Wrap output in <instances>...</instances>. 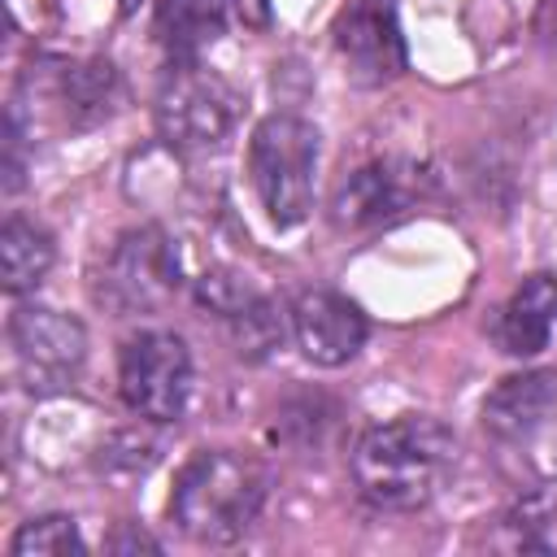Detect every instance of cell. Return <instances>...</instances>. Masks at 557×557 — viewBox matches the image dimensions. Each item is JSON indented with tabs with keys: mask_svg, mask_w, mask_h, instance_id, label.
<instances>
[{
	"mask_svg": "<svg viewBox=\"0 0 557 557\" xmlns=\"http://www.w3.org/2000/svg\"><path fill=\"white\" fill-rule=\"evenodd\" d=\"M457 461L453 431L431 413H400L370 426L348 457L357 492L374 509H418L426 505Z\"/></svg>",
	"mask_w": 557,
	"mask_h": 557,
	"instance_id": "obj_1",
	"label": "cell"
},
{
	"mask_svg": "<svg viewBox=\"0 0 557 557\" xmlns=\"http://www.w3.org/2000/svg\"><path fill=\"white\" fill-rule=\"evenodd\" d=\"M265 505V474L252 457L231 448H200L174 479L170 518L196 544L239 540Z\"/></svg>",
	"mask_w": 557,
	"mask_h": 557,
	"instance_id": "obj_2",
	"label": "cell"
},
{
	"mask_svg": "<svg viewBox=\"0 0 557 557\" xmlns=\"http://www.w3.org/2000/svg\"><path fill=\"white\" fill-rule=\"evenodd\" d=\"M318 126L296 113H270L248 144V178L274 226H296L313 209Z\"/></svg>",
	"mask_w": 557,
	"mask_h": 557,
	"instance_id": "obj_3",
	"label": "cell"
},
{
	"mask_svg": "<svg viewBox=\"0 0 557 557\" xmlns=\"http://www.w3.org/2000/svg\"><path fill=\"white\" fill-rule=\"evenodd\" d=\"M178 283H183V270L170 235L161 226H135L113 244L96 283V300L117 318L152 313L165 300H174Z\"/></svg>",
	"mask_w": 557,
	"mask_h": 557,
	"instance_id": "obj_4",
	"label": "cell"
},
{
	"mask_svg": "<svg viewBox=\"0 0 557 557\" xmlns=\"http://www.w3.org/2000/svg\"><path fill=\"white\" fill-rule=\"evenodd\" d=\"M122 400L148 422H178L191 400V352L174 331H139L117 357Z\"/></svg>",
	"mask_w": 557,
	"mask_h": 557,
	"instance_id": "obj_5",
	"label": "cell"
},
{
	"mask_svg": "<svg viewBox=\"0 0 557 557\" xmlns=\"http://www.w3.org/2000/svg\"><path fill=\"white\" fill-rule=\"evenodd\" d=\"M235 91L218 74L178 61L157 91V135L178 152H209L235 126Z\"/></svg>",
	"mask_w": 557,
	"mask_h": 557,
	"instance_id": "obj_6",
	"label": "cell"
},
{
	"mask_svg": "<svg viewBox=\"0 0 557 557\" xmlns=\"http://www.w3.org/2000/svg\"><path fill=\"white\" fill-rule=\"evenodd\" d=\"M9 344L30 392H61L87 361V331L78 318L48 305H17L9 313Z\"/></svg>",
	"mask_w": 557,
	"mask_h": 557,
	"instance_id": "obj_7",
	"label": "cell"
},
{
	"mask_svg": "<svg viewBox=\"0 0 557 557\" xmlns=\"http://www.w3.org/2000/svg\"><path fill=\"white\" fill-rule=\"evenodd\" d=\"M426 191H431L426 165H418L413 157H374L339 178L331 196V222L339 231H370L413 209Z\"/></svg>",
	"mask_w": 557,
	"mask_h": 557,
	"instance_id": "obj_8",
	"label": "cell"
},
{
	"mask_svg": "<svg viewBox=\"0 0 557 557\" xmlns=\"http://www.w3.org/2000/svg\"><path fill=\"white\" fill-rule=\"evenodd\" d=\"M335 52L357 87H383L405 70V35L392 0H352L335 17Z\"/></svg>",
	"mask_w": 557,
	"mask_h": 557,
	"instance_id": "obj_9",
	"label": "cell"
},
{
	"mask_svg": "<svg viewBox=\"0 0 557 557\" xmlns=\"http://www.w3.org/2000/svg\"><path fill=\"white\" fill-rule=\"evenodd\" d=\"M287 322H292V335L305 361L326 366V370L352 361L366 344V313L331 287H305L292 300Z\"/></svg>",
	"mask_w": 557,
	"mask_h": 557,
	"instance_id": "obj_10",
	"label": "cell"
},
{
	"mask_svg": "<svg viewBox=\"0 0 557 557\" xmlns=\"http://www.w3.org/2000/svg\"><path fill=\"white\" fill-rule=\"evenodd\" d=\"M557 422V370H527L500 379L483 400V431L505 444L535 440Z\"/></svg>",
	"mask_w": 557,
	"mask_h": 557,
	"instance_id": "obj_11",
	"label": "cell"
},
{
	"mask_svg": "<svg viewBox=\"0 0 557 557\" xmlns=\"http://www.w3.org/2000/svg\"><path fill=\"white\" fill-rule=\"evenodd\" d=\"M553 326H557V274L540 270V274H527L513 287V296L500 305L492 335H496L500 352L535 357V352L548 348Z\"/></svg>",
	"mask_w": 557,
	"mask_h": 557,
	"instance_id": "obj_12",
	"label": "cell"
},
{
	"mask_svg": "<svg viewBox=\"0 0 557 557\" xmlns=\"http://www.w3.org/2000/svg\"><path fill=\"white\" fill-rule=\"evenodd\" d=\"M52 257H57V244L39 222H30V218H9L4 222V231H0V274H4L9 296H22V292L39 287L44 274L52 270Z\"/></svg>",
	"mask_w": 557,
	"mask_h": 557,
	"instance_id": "obj_13",
	"label": "cell"
},
{
	"mask_svg": "<svg viewBox=\"0 0 557 557\" xmlns=\"http://www.w3.org/2000/svg\"><path fill=\"white\" fill-rule=\"evenodd\" d=\"M226 26V0H157V35L170 57L191 61Z\"/></svg>",
	"mask_w": 557,
	"mask_h": 557,
	"instance_id": "obj_14",
	"label": "cell"
},
{
	"mask_svg": "<svg viewBox=\"0 0 557 557\" xmlns=\"http://www.w3.org/2000/svg\"><path fill=\"white\" fill-rule=\"evenodd\" d=\"M500 548L509 553H557V492H527L500 518Z\"/></svg>",
	"mask_w": 557,
	"mask_h": 557,
	"instance_id": "obj_15",
	"label": "cell"
},
{
	"mask_svg": "<svg viewBox=\"0 0 557 557\" xmlns=\"http://www.w3.org/2000/svg\"><path fill=\"white\" fill-rule=\"evenodd\" d=\"M61 100L78 122H100L122 100V78L109 61H83L61 70Z\"/></svg>",
	"mask_w": 557,
	"mask_h": 557,
	"instance_id": "obj_16",
	"label": "cell"
},
{
	"mask_svg": "<svg viewBox=\"0 0 557 557\" xmlns=\"http://www.w3.org/2000/svg\"><path fill=\"white\" fill-rule=\"evenodd\" d=\"M13 557H78L83 553V535L78 522L65 513H44L17 527V535L9 540Z\"/></svg>",
	"mask_w": 557,
	"mask_h": 557,
	"instance_id": "obj_17",
	"label": "cell"
},
{
	"mask_svg": "<svg viewBox=\"0 0 557 557\" xmlns=\"http://www.w3.org/2000/svg\"><path fill=\"white\" fill-rule=\"evenodd\" d=\"M231 326H235L239 352H248V357H265L270 348L283 344V309H278L274 300H265V296H252V300L231 318Z\"/></svg>",
	"mask_w": 557,
	"mask_h": 557,
	"instance_id": "obj_18",
	"label": "cell"
},
{
	"mask_svg": "<svg viewBox=\"0 0 557 557\" xmlns=\"http://www.w3.org/2000/svg\"><path fill=\"white\" fill-rule=\"evenodd\" d=\"M257 292L244 283V278H235V274H226V270H213V274H205L200 283H196V300L209 309V313H218V318H235L248 300H252Z\"/></svg>",
	"mask_w": 557,
	"mask_h": 557,
	"instance_id": "obj_19",
	"label": "cell"
},
{
	"mask_svg": "<svg viewBox=\"0 0 557 557\" xmlns=\"http://www.w3.org/2000/svg\"><path fill=\"white\" fill-rule=\"evenodd\" d=\"M109 548H117V553H126V548H148V553H157L161 544H157V540H148L144 531H126V535H117Z\"/></svg>",
	"mask_w": 557,
	"mask_h": 557,
	"instance_id": "obj_20",
	"label": "cell"
},
{
	"mask_svg": "<svg viewBox=\"0 0 557 557\" xmlns=\"http://www.w3.org/2000/svg\"><path fill=\"white\" fill-rule=\"evenodd\" d=\"M535 26H540V35H557V0H544V4H540Z\"/></svg>",
	"mask_w": 557,
	"mask_h": 557,
	"instance_id": "obj_21",
	"label": "cell"
},
{
	"mask_svg": "<svg viewBox=\"0 0 557 557\" xmlns=\"http://www.w3.org/2000/svg\"><path fill=\"white\" fill-rule=\"evenodd\" d=\"M135 4H139V0H122V13H135Z\"/></svg>",
	"mask_w": 557,
	"mask_h": 557,
	"instance_id": "obj_22",
	"label": "cell"
}]
</instances>
